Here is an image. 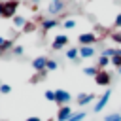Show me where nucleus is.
<instances>
[{"mask_svg": "<svg viewBox=\"0 0 121 121\" xmlns=\"http://www.w3.org/2000/svg\"><path fill=\"white\" fill-rule=\"evenodd\" d=\"M13 55H23V47L21 45H15L13 47Z\"/></svg>", "mask_w": 121, "mask_h": 121, "instance_id": "393cba45", "label": "nucleus"}, {"mask_svg": "<svg viewBox=\"0 0 121 121\" xmlns=\"http://www.w3.org/2000/svg\"><path fill=\"white\" fill-rule=\"evenodd\" d=\"M74 26H76V21L74 19H66L64 21V28H74Z\"/></svg>", "mask_w": 121, "mask_h": 121, "instance_id": "5701e85b", "label": "nucleus"}, {"mask_svg": "<svg viewBox=\"0 0 121 121\" xmlns=\"http://www.w3.org/2000/svg\"><path fill=\"white\" fill-rule=\"evenodd\" d=\"M57 25H59V21H57V19H43V21H42V28H43V32H45V30L55 28Z\"/></svg>", "mask_w": 121, "mask_h": 121, "instance_id": "9b49d317", "label": "nucleus"}, {"mask_svg": "<svg viewBox=\"0 0 121 121\" xmlns=\"http://www.w3.org/2000/svg\"><path fill=\"white\" fill-rule=\"evenodd\" d=\"M66 43H68V36H64V34H59V36H55V38H53V43H51V47H53V49H62Z\"/></svg>", "mask_w": 121, "mask_h": 121, "instance_id": "423d86ee", "label": "nucleus"}, {"mask_svg": "<svg viewBox=\"0 0 121 121\" xmlns=\"http://www.w3.org/2000/svg\"><path fill=\"white\" fill-rule=\"evenodd\" d=\"M95 81H96V85H110V81H112V76L106 72V70H98V74L95 76Z\"/></svg>", "mask_w": 121, "mask_h": 121, "instance_id": "20e7f679", "label": "nucleus"}, {"mask_svg": "<svg viewBox=\"0 0 121 121\" xmlns=\"http://www.w3.org/2000/svg\"><path fill=\"white\" fill-rule=\"evenodd\" d=\"M4 42H6V40H4V38H0V47L4 45Z\"/></svg>", "mask_w": 121, "mask_h": 121, "instance_id": "c756f323", "label": "nucleus"}, {"mask_svg": "<svg viewBox=\"0 0 121 121\" xmlns=\"http://www.w3.org/2000/svg\"><path fill=\"white\" fill-rule=\"evenodd\" d=\"M57 66H59V64H57V60H49V59H47V66H45V70H47V72L57 70Z\"/></svg>", "mask_w": 121, "mask_h": 121, "instance_id": "f3484780", "label": "nucleus"}, {"mask_svg": "<svg viewBox=\"0 0 121 121\" xmlns=\"http://www.w3.org/2000/svg\"><path fill=\"white\" fill-rule=\"evenodd\" d=\"M32 28H34V25H26V26H25V30H26V32H30Z\"/></svg>", "mask_w": 121, "mask_h": 121, "instance_id": "c85d7f7f", "label": "nucleus"}, {"mask_svg": "<svg viewBox=\"0 0 121 121\" xmlns=\"http://www.w3.org/2000/svg\"><path fill=\"white\" fill-rule=\"evenodd\" d=\"M113 26H115V28H119V26H121V13L115 17V21H113Z\"/></svg>", "mask_w": 121, "mask_h": 121, "instance_id": "a878e982", "label": "nucleus"}, {"mask_svg": "<svg viewBox=\"0 0 121 121\" xmlns=\"http://www.w3.org/2000/svg\"><path fill=\"white\" fill-rule=\"evenodd\" d=\"M19 8V2H2V8H0V17H15V11Z\"/></svg>", "mask_w": 121, "mask_h": 121, "instance_id": "f257e3e1", "label": "nucleus"}, {"mask_svg": "<svg viewBox=\"0 0 121 121\" xmlns=\"http://www.w3.org/2000/svg\"><path fill=\"white\" fill-rule=\"evenodd\" d=\"M70 93L68 91H64V89H57L55 91V102L57 104H60V106H66L68 102H70Z\"/></svg>", "mask_w": 121, "mask_h": 121, "instance_id": "f03ea898", "label": "nucleus"}, {"mask_svg": "<svg viewBox=\"0 0 121 121\" xmlns=\"http://www.w3.org/2000/svg\"><path fill=\"white\" fill-rule=\"evenodd\" d=\"M95 47L93 45H81L79 47V57H83V59H89V57H95Z\"/></svg>", "mask_w": 121, "mask_h": 121, "instance_id": "9d476101", "label": "nucleus"}, {"mask_svg": "<svg viewBox=\"0 0 121 121\" xmlns=\"http://www.w3.org/2000/svg\"><path fill=\"white\" fill-rule=\"evenodd\" d=\"M108 100H110V91H104V95H102V96L98 98V102H96V106H95L93 110H95V112L98 113L100 110H104V106L108 104Z\"/></svg>", "mask_w": 121, "mask_h": 121, "instance_id": "6e6552de", "label": "nucleus"}, {"mask_svg": "<svg viewBox=\"0 0 121 121\" xmlns=\"http://www.w3.org/2000/svg\"><path fill=\"white\" fill-rule=\"evenodd\" d=\"M113 40H115V42H119V43H121V32H115V34H113Z\"/></svg>", "mask_w": 121, "mask_h": 121, "instance_id": "bb28decb", "label": "nucleus"}, {"mask_svg": "<svg viewBox=\"0 0 121 121\" xmlns=\"http://www.w3.org/2000/svg\"><path fill=\"white\" fill-rule=\"evenodd\" d=\"M78 42H79L81 45H93V43H96V34H93V32H83V34H79Z\"/></svg>", "mask_w": 121, "mask_h": 121, "instance_id": "7ed1b4c3", "label": "nucleus"}, {"mask_svg": "<svg viewBox=\"0 0 121 121\" xmlns=\"http://www.w3.org/2000/svg\"><path fill=\"white\" fill-rule=\"evenodd\" d=\"M0 8H2V2H0Z\"/></svg>", "mask_w": 121, "mask_h": 121, "instance_id": "2f4dec72", "label": "nucleus"}, {"mask_svg": "<svg viewBox=\"0 0 121 121\" xmlns=\"http://www.w3.org/2000/svg\"><path fill=\"white\" fill-rule=\"evenodd\" d=\"M66 57H68L70 60H78V57H79V49H78V47H70V49L66 51Z\"/></svg>", "mask_w": 121, "mask_h": 121, "instance_id": "2eb2a0df", "label": "nucleus"}, {"mask_svg": "<svg viewBox=\"0 0 121 121\" xmlns=\"http://www.w3.org/2000/svg\"><path fill=\"white\" fill-rule=\"evenodd\" d=\"M45 100H53L55 102V91H45Z\"/></svg>", "mask_w": 121, "mask_h": 121, "instance_id": "b1692460", "label": "nucleus"}, {"mask_svg": "<svg viewBox=\"0 0 121 121\" xmlns=\"http://www.w3.org/2000/svg\"><path fill=\"white\" fill-rule=\"evenodd\" d=\"M110 60H112V64L117 66V70H119V68H121V49H115V53H113V57H112Z\"/></svg>", "mask_w": 121, "mask_h": 121, "instance_id": "ddd939ff", "label": "nucleus"}, {"mask_svg": "<svg viewBox=\"0 0 121 121\" xmlns=\"http://www.w3.org/2000/svg\"><path fill=\"white\" fill-rule=\"evenodd\" d=\"M0 93H4V95H8V93H11V85H8V83H4V85H0Z\"/></svg>", "mask_w": 121, "mask_h": 121, "instance_id": "4be33fe9", "label": "nucleus"}, {"mask_svg": "<svg viewBox=\"0 0 121 121\" xmlns=\"http://www.w3.org/2000/svg\"><path fill=\"white\" fill-rule=\"evenodd\" d=\"M106 121H121V113H110L106 115Z\"/></svg>", "mask_w": 121, "mask_h": 121, "instance_id": "aec40b11", "label": "nucleus"}, {"mask_svg": "<svg viewBox=\"0 0 121 121\" xmlns=\"http://www.w3.org/2000/svg\"><path fill=\"white\" fill-rule=\"evenodd\" d=\"M72 115H74V112H72L70 106H60L59 112H57V121H68Z\"/></svg>", "mask_w": 121, "mask_h": 121, "instance_id": "39448f33", "label": "nucleus"}, {"mask_svg": "<svg viewBox=\"0 0 121 121\" xmlns=\"http://www.w3.org/2000/svg\"><path fill=\"white\" fill-rule=\"evenodd\" d=\"M108 64H112V60H110V57H104V55H100V57H98V70H102V68H106Z\"/></svg>", "mask_w": 121, "mask_h": 121, "instance_id": "dca6fc26", "label": "nucleus"}, {"mask_svg": "<svg viewBox=\"0 0 121 121\" xmlns=\"http://www.w3.org/2000/svg\"><path fill=\"white\" fill-rule=\"evenodd\" d=\"M45 66H47V59H45V57H36V59L32 60V68H34L36 72H43Z\"/></svg>", "mask_w": 121, "mask_h": 121, "instance_id": "0eeeda50", "label": "nucleus"}, {"mask_svg": "<svg viewBox=\"0 0 121 121\" xmlns=\"http://www.w3.org/2000/svg\"><path fill=\"white\" fill-rule=\"evenodd\" d=\"M83 72H85L87 76H96V74H98V68H95V66H87Z\"/></svg>", "mask_w": 121, "mask_h": 121, "instance_id": "6ab92c4d", "label": "nucleus"}, {"mask_svg": "<svg viewBox=\"0 0 121 121\" xmlns=\"http://www.w3.org/2000/svg\"><path fill=\"white\" fill-rule=\"evenodd\" d=\"M13 26H15V28H25V26H26V19H25L23 15H15V17H13Z\"/></svg>", "mask_w": 121, "mask_h": 121, "instance_id": "f8f14e48", "label": "nucleus"}, {"mask_svg": "<svg viewBox=\"0 0 121 121\" xmlns=\"http://www.w3.org/2000/svg\"><path fill=\"white\" fill-rule=\"evenodd\" d=\"M81 119H85V112H78V113H74L68 121H81Z\"/></svg>", "mask_w": 121, "mask_h": 121, "instance_id": "a211bd4d", "label": "nucleus"}, {"mask_svg": "<svg viewBox=\"0 0 121 121\" xmlns=\"http://www.w3.org/2000/svg\"><path fill=\"white\" fill-rule=\"evenodd\" d=\"M93 98H95V95H79V96H78V104H79V106H85V104H89Z\"/></svg>", "mask_w": 121, "mask_h": 121, "instance_id": "4468645a", "label": "nucleus"}, {"mask_svg": "<svg viewBox=\"0 0 121 121\" xmlns=\"http://www.w3.org/2000/svg\"><path fill=\"white\" fill-rule=\"evenodd\" d=\"M2 55H4V53H2V49H0V57H2Z\"/></svg>", "mask_w": 121, "mask_h": 121, "instance_id": "7c9ffc66", "label": "nucleus"}, {"mask_svg": "<svg viewBox=\"0 0 121 121\" xmlns=\"http://www.w3.org/2000/svg\"><path fill=\"white\" fill-rule=\"evenodd\" d=\"M26 121H42V119H40V117H36V115H32V117H28Z\"/></svg>", "mask_w": 121, "mask_h": 121, "instance_id": "cd10ccee", "label": "nucleus"}, {"mask_svg": "<svg viewBox=\"0 0 121 121\" xmlns=\"http://www.w3.org/2000/svg\"><path fill=\"white\" fill-rule=\"evenodd\" d=\"M11 47H13V42H11V40H6L0 49H2V53H4V51H8V49H11Z\"/></svg>", "mask_w": 121, "mask_h": 121, "instance_id": "412c9836", "label": "nucleus"}, {"mask_svg": "<svg viewBox=\"0 0 121 121\" xmlns=\"http://www.w3.org/2000/svg\"><path fill=\"white\" fill-rule=\"evenodd\" d=\"M119 72H121V68H119Z\"/></svg>", "mask_w": 121, "mask_h": 121, "instance_id": "473e14b6", "label": "nucleus"}, {"mask_svg": "<svg viewBox=\"0 0 121 121\" xmlns=\"http://www.w3.org/2000/svg\"><path fill=\"white\" fill-rule=\"evenodd\" d=\"M64 9V2L62 0H53L51 4H49V13L51 15H57L59 11H62Z\"/></svg>", "mask_w": 121, "mask_h": 121, "instance_id": "1a4fd4ad", "label": "nucleus"}]
</instances>
